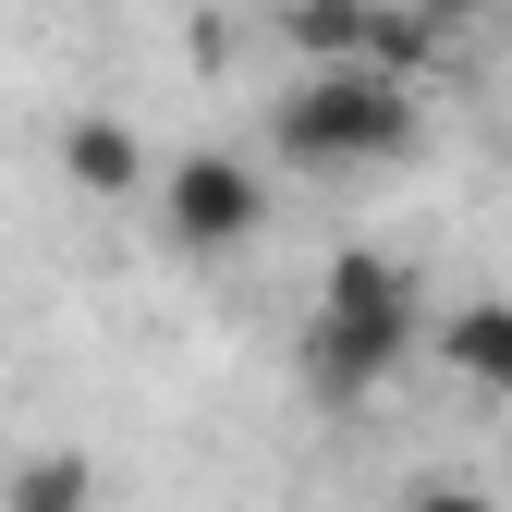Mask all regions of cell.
Here are the masks:
<instances>
[{"label": "cell", "instance_id": "6da1fadb", "mask_svg": "<svg viewBox=\"0 0 512 512\" xmlns=\"http://www.w3.org/2000/svg\"><path fill=\"white\" fill-rule=\"evenodd\" d=\"M415 342H427V293H415V269H403V256H366V244H342L330 269H317L305 378H317L330 403H366V391H378V378H391Z\"/></svg>", "mask_w": 512, "mask_h": 512}, {"label": "cell", "instance_id": "5b68a950", "mask_svg": "<svg viewBox=\"0 0 512 512\" xmlns=\"http://www.w3.org/2000/svg\"><path fill=\"white\" fill-rule=\"evenodd\" d=\"M427 342H439V366L464 378V391H512V305L500 293H476V305H452V317H427Z\"/></svg>", "mask_w": 512, "mask_h": 512}, {"label": "cell", "instance_id": "9c48e42d", "mask_svg": "<svg viewBox=\"0 0 512 512\" xmlns=\"http://www.w3.org/2000/svg\"><path fill=\"white\" fill-rule=\"evenodd\" d=\"M403 13H427V25H476L488 0H403Z\"/></svg>", "mask_w": 512, "mask_h": 512}, {"label": "cell", "instance_id": "ba28073f", "mask_svg": "<svg viewBox=\"0 0 512 512\" xmlns=\"http://www.w3.org/2000/svg\"><path fill=\"white\" fill-rule=\"evenodd\" d=\"M391 512H500V500H488L476 476H415V488H403Z\"/></svg>", "mask_w": 512, "mask_h": 512}, {"label": "cell", "instance_id": "7a4b0ae2", "mask_svg": "<svg viewBox=\"0 0 512 512\" xmlns=\"http://www.w3.org/2000/svg\"><path fill=\"white\" fill-rule=\"evenodd\" d=\"M415 147V86H378V74H293L281 110H269V159L281 171H391Z\"/></svg>", "mask_w": 512, "mask_h": 512}, {"label": "cell", "instance_id": "277c9868", "mask_svg": "<svg viewBox=\"0 0 512 512\" xmlns=\"http://www.w3.org/2000/svg\"><path fill=\"white\" fill-rule=\"evenodd\" d=\"M159 232H171L183 256L256 244V232H269V171H256L244 147H183V159L159 171Z\"/></svg>", "mask_w": 512, "mask_h": 512}, {"label": "cell", "instance_id": "3957f363", "mask_svg": "<svg viewBox=\"0 0 512 512\" xmlns=\"http://www.w3.org/2000/svg\"><path fill=\"white\" fill-rule=\"evenodd\" d=\"M281 49L305 74H378V86H415L439 61V25L403 13V0H281Z\"/></svg>", "mask_w": 512, "mask_h": 512}, {"label": "cell", "instance_id": "8992f818", "mask_svg": "<svg viewBox=\"0 0 512 512\" xmlns=\"http://www.w3.org/2000/svg\"><path fill=\"white\" fill-rule=\"evenodd\" d=\"M61 183H74V196H135L147 183V135L110 122V110H74L61 122Z\"/></svg>", "mask_w": 512, "mask_h": 512}, {"label": "cell", "instance_id": "52a82bcc", "mask_svg": "<svg viewBox=\"0 0 512 512\" xmlns=\"http://www.w3.org/2000/svg\"><path fill=\"white\" fill-rule=\"evenodd\" d=\"M0 512H98V464L86 452H13V476H0Z\"/></svg>", "mask_w": 512, "mask_h": 512}]
</instances>
